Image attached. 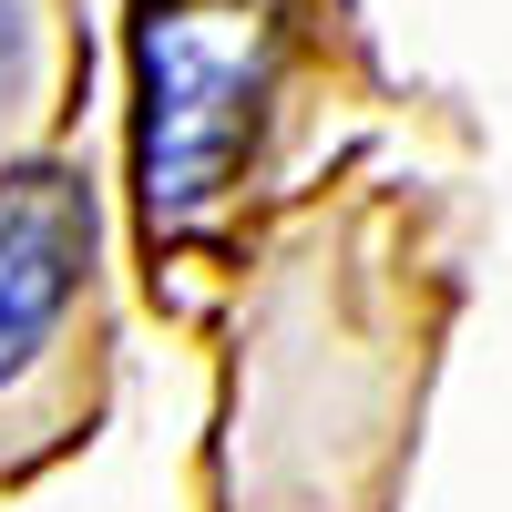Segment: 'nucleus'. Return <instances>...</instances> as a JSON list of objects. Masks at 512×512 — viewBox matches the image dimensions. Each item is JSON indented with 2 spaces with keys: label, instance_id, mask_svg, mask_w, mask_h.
<instances>
[{
  "label": "nucleus",
  "instance_id": "f257e3e1",
  "mask_svg": "<svg viewBox=\"0 0 512 512\" xmlns=\"http://www.w3.org/2000/svg\"><path fill=\"white\" fill-rule=\"evenodd\" d=\"M144 236L175 246L246 185L297 62V0H144Z\"/></svg>",
  "mask_w": 512,
  "mask_h": 512
},
{
  "label": "nucleus",
  "instance_id": "f03ea898",
  "mask_svg": "<svg viewBox=\"0 0 512 512\" xmlns=\"http://www.w3.org/2000/svg\"><path fill=\"white\" fill-rule=\"evenodd\" d=\"M93 410V195L72 164L0 185V472Z\"/></svg>",
  "mask_w": 512,
  "mask_h": 512
}]
</instances>
